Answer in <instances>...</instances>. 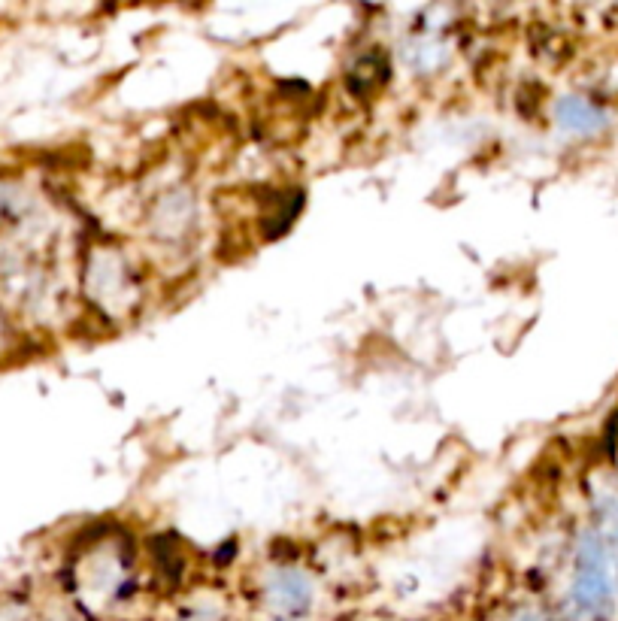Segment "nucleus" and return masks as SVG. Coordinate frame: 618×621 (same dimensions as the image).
Segmentation results:
<instances>
[{
  "mask_svg": "<svg viewBox=\"0 0 618 621\" xmlns=\"http://www.w3.org/2000/svg\"><path fill=\"white\" fill-rule=\"evenodd\" d=\"M309 597H313V585L297 570H279L270 579V600L285 612H300Z\"/></svg>",
  "mask_w": 618,
  "mask_h": 621,
  "instance_id": "f257e3e1",
  "label": "nucleus"
},
{
  "mask_svg": "<svg viewBox=\"0 0 618 621\" xmlns=\"http://www.w3.org/2000/svg\"><path fill=\"white\" fill-rule=\"evenodd\" d=\"M519 621H540V618H537V615H522Z\"/></svg>",
  "mask_w": 618,
  "mask_h": 621,
  "instance_id": "7ed1b4c3",
  "label": "nucleus"
},
{
  "mask_svg": "<svg viewBox=\"0 0 618 621\" xmlns=\"http://www.w3.org/2000/svg\"><path fill=\"white\" fill-rule=\"evenodd\" d=\"M555 113H558V122L567 131H576V134H591L603 122V116L591 107L585 97H564Z\"/></svg>",
  "mask_w": 618,
  "mask_h": 621,
  "instance_id": "f03ea898",
  "label": "nucleus"
}]
</instances>
